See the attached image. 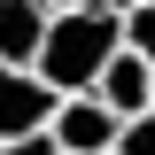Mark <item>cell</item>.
I'll return each mask as SVG.
<instances>
[{
  "label": "cell",
  "instance_id": "cell-1",
  "mask_svg": "<svg viewBox=\"0 0 155 155\" xmlns=\"http://www.w3.org/2000/svg\"><path fill=\"white\" fill-rule=\"evenodd\" d=\"M116 54H124V16H116L109 0L101 8H70V16H54V31L39 47V78L70 101V93H93Z\"/></svg>",
  "mask_w": 155,
  "mask_h": 155
},
{
  "label": "cell",
  "instance_id": "cell-2",
  "mask_svg": "<svg viewBox=\"0 0 155 155\" xmlns=\"http://www.w3.org/2000/svg\"><path fill=\"white\" fill-rule=\"evenodd\" d=\"M54 109H62V93H54L39 70H0V147H8V140L47 132Z\"/></svg>",
  "mask_w": 155,
  "mask_h": 155
},
{
  "label": "cell",
  "instance_id": "cell-3",
  "mask_svg": "<svg viewBox=\"0 0 155 155\" xmlns=\"http://www.w3.org/2000/svg\"><path fill=\"white\" fill-rule=\"evenodd\" d=\"M47 132H54L62 155H116L124 124L109 116V101H101V93H70V101L54 109V124H47Z\"/></svg>",
  "mask_w": 155,
  "mask_h": 155
},
{
  "label": "cell",
  "instance_id": "cell-4",
  "mask_svg": "<svg viewBox=\"0 0 155 155\" xmlns=\"http://www.w3.org/2000/svg\"><path fill=\"white\" fill-rule=\"evenodd\" d=\"M47 31H54L47 0H0V70H39Z\"/></svg>",
  "mask_w": 155,
  "mask_h": 155
},
{
  "label": "cell",
  "instance_id": "cell-5",
  "mask_svg": "<svg viewBox=\"0 0 155 155\" xmlns=\"http://www.w3.org/2000/svg\"><path fill=\"white\" fill-rule=\"evenodd\" d=\"M93 93L109 101V116H116V124H132V116H147V109H155V62H140L132 47H124V54L101 70V85H93Z\"/></svg>",
  "mask_w": 155,
  "mask_h": 155
},
{
  "label": "cell",
  "instance_id": "cell-6",
  "mask_svg": "<svg viewBox=\"0 0 155 155\" xmlns=\"http://www.w3.org/2000/svg\"><path fill=\"white\" fill-rule=\"evenodd\" d=\"M124 47H132L140 62H155V0H140V8H124Z\"/></svg>",
  "mask_w": 155,
  "mask_h": 155
},
{
  "label": "cell",
  "instance_id": "cell-7",
  "mask_svg": "<svg viewBox=\"0 0 155 155\" xmlns=\"http://www.w3.org/2000/svg\"><path fill=\"white\" fill-rule=\"evenodd\" d=\"M116 155H155V109L124 124V140H116Z\"/></svg>",
  "mask_w": 155,
  "mask_h": 155
},
{
  "label": "cell",
  "instance_id": "cell-8",
  "mask_svg": "<svg viewBox=\"0 0 155 155\" xmlns=\"http://www.w3.org/2000/svg\"><path fill=\"white\" fill-rule=\"evenodd\" d=\"M0 155H62V147H54V132H31V140H8Z\"/></svg>",
  "mask_w": 155,
  "mask_h": 155
},
{
  "label": "cell",
  "instance_id": "cell-9",
  "mask_svg": "<svg viewBox=\"0 0 155 155\" xmlns=\"http://www.w3.org/2000/svg\"><path fill=\"white\" fill-rule=\"evenodd\" d=\"M47 8H54V16H70V8H101V0H47Z\"/></svg>",
  "mask_w": 155,
  "mask_h": 155
},
{
  "label": "cell",
  "instance_id": "cell-10",
  "mask_svg": "<svg viewBox=\"0 0 155 155\" xmlns=\"http://www.w3.org/2000/svg\"><path fill=\"white\" fill-rule=\"evenodd\" d=\"M109 8H116V16H124V8H140V0H109Z\"/></svg>",
  "mask_w": 155,
  "mask_h": 155
}]
</instances>
